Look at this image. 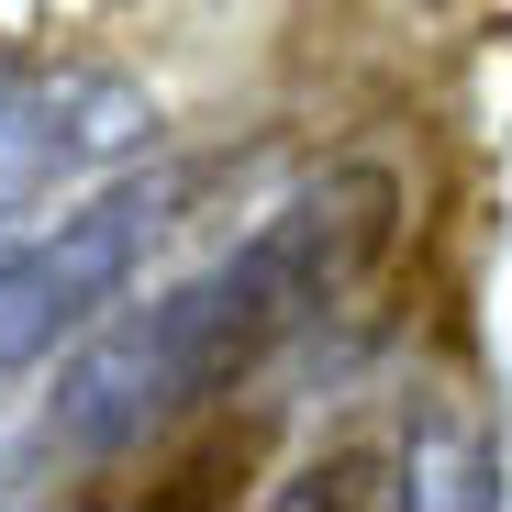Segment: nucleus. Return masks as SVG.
Returning <instances> with one entry per match:
<instances>
[{
  "mask_svg": "<svg viewBox=\"0 0 512 512\" xmlns=\"http://www.w3.org/2000/svg\"><path fill=\"white\" fill-rule=\"evenodd\" d=\"M390 234H401L390 167H323L212 268H190L179 290H156L145 312H123L101 334H78V357L56 368V401H45V457L112 468V457L156 446L167 423H190L201 401L256 379L290 334H312L390 256Z\"/></svg>",
  "mask_w": 512,
  "mask_h": 512,
  "instance_id": "nucleus-1",
  "label": "nucleus"
},
{
  "mask_svg": "<svg viewBox=\"0 0 512 512\" xmlns=\"http://www.w3.org/2000/svg\"><path fill=\"white\" fill-rule=\"evenodd\" d=\"M179 201H190V179H112V190H90L78 212H56L45 234H23L0 256V379H23L56 346L101 334L112 301L145 279L156 234L179 223Z\"/></svg>",
  "mask_w": 512,
  "mask_h": 512,
  "instance_id": "nucleus-2",
  "label": "nucleus"
},
{
  "mask_svg": "<svg viewBox=\"0 0 512 512\" xmlns=\"http://www.w3.org/2000/svg\"><path fill=\"white\" fill-rule=\"evenodd\" d=\"M156 145V101L112 67H0V223L45 190H78L101 167Z\"/></svg>",
  "mask_w": 512,
  "mask_h": 512,
  "instance_id": "nucleus-3",
  "label": "nucleus"
},
{
  "mask_svg": "<svg viewBox=\"0 0 512 512\" xmlns=\"http://www.w3.org/2000/svg\"><path fill=\"white\" fill-rule=\"evenodd\" d=\"M401 501H423V512H490V501H512V468H501V446L479 435V423L457 412V401H423L412 423H401Z\"/></svg>",
  "mask_w": 512,
  "mask_h": 512,
  "instance_id": "nucleus-4",
  "label": "nucleus"
}]
</instances>
